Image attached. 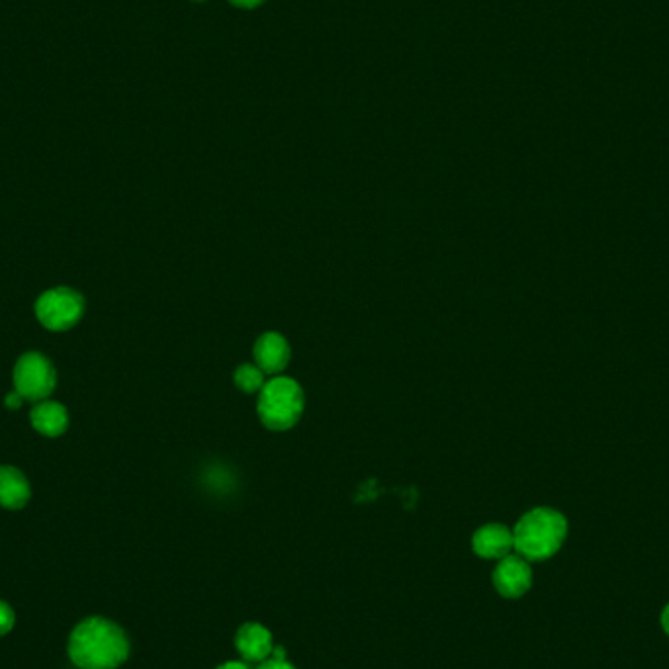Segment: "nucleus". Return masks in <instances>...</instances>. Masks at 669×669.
I'll list each match as a JSON object with an SVG mask.
<instances>
[{
	"mask_svg": "<svg viewBox=\"0 0 669 669\" xmlns=\"http://www.w3.org/2000/svg\"><path fill=\"white\" fill-rule=\"evenodd\" d=\"M235 386L239 390H243L245 394H255V392H261L263 386L267 384L265 382V372L257 366V364H241L237 370H235Z\"/></svg>",
	"mask_w": 669,
	"mask_h": 669,
	"instance_id": "12",
	"label": "nucleus"
},
{
	"mask_svg": "<svg viewBox=\"0 0 669 669\" xmlns=\"http://www.w3.org/2000/svg\"><path fill=\"white\" fill-rule=\"evenodd\" d=\"M14 621H16V617H14V611H12V607H10L8 603L0 601V636L12 630Z\"/></svg>",
	"mask_w": 669,
	"mask_h": 669,
	"instance_id": "13",
	"label": "nucleus"
},
{
	"mask_svg": "<svg viewBox=\"0 0 669 669\" xmlns=\"http://www.w3.org/2000/svg\"><path fill=\"white\" fill-rule=\"evenodd\" d=\"M662 626H664V630H666V634L669 636V605L664 609V613H662Z\"/></svg>",
	"mask_w": 669,
	"mask_h": 669,
	"instance_id": "18",
	"label": "nucleus"
},
{
	"mask_svg": "<svg viewBox=\"0 0 669 669\" xmlns=\"http://www.w3.org/2000/svg\"><path fill=\"white\" fill-rule=\"evenodd\" d=\"M30 421L40 435L59 437L69 427V413L61 403L44 400L36 403V407L30 413Z\"/></svg>",
	"mask_w": 669,
	"mask_h": 669,
	"instance_id": "10",
	"label": "nucleus"
},
{
	"mask_svg": "<svg viewBox=\"0 0 669 669\" xmlns=\"http://www.w3.org/2000/svg\"><path fill=\"white\" fill-rule=\"evenodd\" d=\"M259 417L272 431L292 429L304 411V392L300 384L286 376H276L259 392Z\"/></svg>",
	"mask_w": 669,
	"mask_h": 669,
	"instance_id": "3",
	"label": "nucleus"
},
{
	"mask_svg": "<svg viewBox=\"0 0 669 669\" xmlns=\"http://www.w3.org/2000/svg\"><path fill=\"white\" fill-rule=\"evenodd\" d=\"M216 669H249V668H247V664H243V662H225V664H222L220 668Z\"/></svg>",
	"mask_w": 669,
	"mask_h": 669,
	"instance_id": "17",
	"label": "nucleus"
},
{
	"mask_svg": "<svg viewBox=\"0 0 669 669\" xmlns=\"http://www.w3.org/2000/svg\"><path fill=\"white\" fill-rule=\"evenodd\" d=\"M493 585L507 599L523 597L533 585V570L523 556H505L493 572Z\"/></svg>",
	"mask_w": 669,
	"mask_h": 669,
	"instance_id": "6",
	"label": "nucleus"
},
{
	"mask_svg": "<svg viewBox=\"0 0 669 669\" xmlns=\"http://www.w3.org/2000/svg\"><path fill=\"white\" fill-rule=\"evenodd\" d=\"M198 2H200V0H198Z\"/></svg>",
	"mask_w": 669,
	"mask_h": 669,
	"instance_id": "19",
	"label": "nucleus"
},
{
	"mask_svg": "<svg viewBox=\"0 0 669 669\" xmlns=\"http://www.w3.org/2000/svg\"><path fill=\"white\" fill-rule=\"evenodd\" d=\"M233 6H239V8H255L259 4H263L265 0H229Z\"/></svg>",
	"mask_w": 669,
	"mask_h": 669,
	"instance_id": "16",
	"label": "nucleus"
},
{
	"mask_svg": "<svg viewBox=\"0 0 669 669\" xmlns=\"http://www.w3.org/2000/svg\"><path fill=\"white\" fill-rule=\"evenodd\" d=\"M69 656L81 669L120 668L130 656V640L116 623L90 617L73 630Z\"/></svg>",
	"mask_w": 669,
	"mask_h": 669,
	"instance_id": "1",
	"label": "nucleus"
},
{
	"mask_svg": "<svg viewBox=\"0 0 669 669\" xmlns=\"http://www.w3.org/2000/svg\"><path fill=\"white\" fill-rule=\"evenodd\" d=\"M472 548L480 558L486 560H501L511 554L515 548L513 540V531H509L505 525L491 523L482 529L476 531L472 536Z\"/></svg>",
	"mask_w": 669,
	"mask_h": 669,
	"instance_id": "7",
	"label": "nucleus"
},
{
	"mask_svg": "<svg viewBox=\"0 0 669 669\" xmlns=\"http://www.w3.org/2000/svg\"><path fill=\"white\" fill-rule=\"evenodd\" d=\"M57 384V374L49 358L42 353H26L14 366V390L30 402L47 400Z\"/></svg>",
	"mask_w": 669,
	"mask_h": 669,
	"instance_id": "5",
	"label": "nucleus"
},
{
	"mask_svg": "<svg viewBox=\"0 0 669 669\" xmlns=\"http://www.w3.org/2000/svg\"><path fill=\"white\" fill-rule=\"evenodd\" d=\"M568 535V521L550 507H536L521 517L513 531L515 550L529 562L552 558Z\"/></svg>",
	"mask_w": 669,
	"mask_h": 669,
	"instance_id": "2",
	"label": "nucleus"
},
{
	"mask_svg": "<svg viewBox=\"0 0 669 669\" xmlns=\"http://www.w3.org/2000/svg\"><path fill=\"white\" fill-rule=\"evenodd\" d=\"M85 313L83 296L67 286L51 288L36 302V315L49 331H69Z\"/></svg>",
	"mask_w": 669,
	"mask_h": 669,
	"instance_id": "4",
	"label": "nucleus"
},
{
	"mask_svg": "<svg viewBox=\"0 0 669 669\" xmlns=\"http://www.w3.org/2000/svg\"><path fill=\"white\" fill-rule=\"evenodd\" d=\"M22 402H24V398L14 390V392H10L8 396H6V400H4V403H6V407L8 409H18L20 405H22Z\"/></svg>",
	"mask_w": 669,
	"mask_h": 669,
	"instance_id": "15",
	"label": "nucleus"
},
{
	"mask_svg": "<svg viewBox=\"0 0 669 669\" xmlns=\"http://www.w3.org/2000/svg\"><path fill=\"white\" fill-rule=\"evenodd\" d=\"M253 355L265 374H278L290 362V345L280 333H265L257 339Z\"/></svg>",
	"mask_w": 669,
	"mask_h": 669,
	"instance_id": "9",
	"label": "nucleus"
},
{
	"mask_svg": "<svg viewBox=\"0 0 669 669\" xmlns=\"http://www.w3.org/2000/svg\"><path fill=\"white\" fill-rule=\"evenodd\" d=\"M235 648L247 662H265L270 658L274 644L270 630L259 623H247L235 634Z\"/></svg>",
	"mask_w": 669,
	"mask_h": 669,
	"instance_id": "8",
	"label": "nucleus"
},
{
	"mask_svg": "<svg viewBox=\"0 0 669 669\" xmlns=\"http://www.w3.org/2000/svg\"><path fill=\"white\" fill-rule=\"evenodd\" d=\"M257 669H296L292 664H288L286 660H276V658H268L265 662H261V666Z\"/></svg>",
	"mask_w": 669,
	"mask_h": 669,
	"instance_id": "14",
	"label": "nucleus"
},
{
	"mask_svg": "<svg viewBox=\"0 0 669 669\" xmlns=\"http://www.w3.org/2000/svg\"><path fill=\"white\" fill-rule=\"evenodd\" d=\"M30 482L14 466H0V505L6 509H22L30 501Z\"/></svg>",
	"mask_w": 669,
	"mask_h": 669,
	"instance_id": "11",
	"label": "nucleus"
}]
</instances>
